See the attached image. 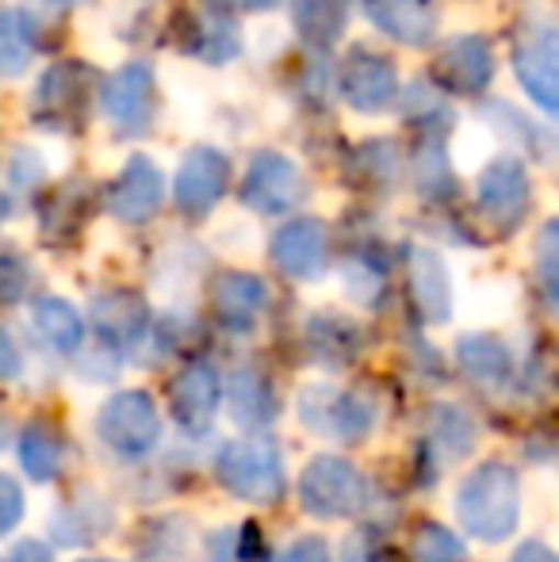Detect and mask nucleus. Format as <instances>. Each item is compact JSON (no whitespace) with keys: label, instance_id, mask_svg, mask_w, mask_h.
<instances>
[{"label":"nucleus","instance_id":"nucleus-7","mask_svg":"<svg viewBox=\"0 0 559 562\" xmlns=\"http://www.w3.org/2000/svg\"><path fill=\"white\" fill-rule=\"evenodd\" d=\"M299 422L326 440H360L372 429L376 409L365 394L318 383L299 394Z\"/></svg>","mask_w":559,"mask_h":562},{"label":"nucleus","instance_id":"nucleus-13","mask_svg":"<svg viewBox=\"0 0 559 562\" xmlns=\"http://www.w3.org/2000/svg\"><path fill=\"white\" fill-rule=\"evenodd\" d=\"M219 398H223V379H219L215 363L208 360H192L169 386L172 417L180 429L195 432V437L211 429L219 414Z\"/></svg>","mask_w":559,"mask_h":562},{"label":"nucleus","instance_id":"nucleus-14","mask_svg":"<svg viewBox=\"0 0 559 562\" xmlns=\"http://www.w3.org/2000/svg\"><path fill=\"white\" fill-rule=\"evenodd\" d=\"M272 260L291 280H318L329 265V229L318 218H291L272 237Z\"/></svg>","mask_w":559,"mask_h":562},{"label":"nucleus","instance_id":"nucleus-39","mask_svg":"<svg viewBox=\"0 0 559 562\" xmlns=\"http://www.w3.org/2000/svg\"><path fill=\"white\" fill-rule=\"evenodd\" d=\"M4 562H54V555H51V548H46L43 540H20L4 555Z\"/></svg>","mask_w":559,"mask_h":562},{"label":"nucleus","instance_id":"nucleus-38","mask_svg":"<svg viewBox=\"0 0 559 562\" xmlns=\"http://www.w3.org/2000/svg\"><path fill=\"white\" fill-rule=\"evenodd\" d=\"M0 494H4V513H0V532H12L20 525V513H23V494L15 486V479H0Z\"/></svg>","mask_w":559,"mask_h":562},{"label":"nucleus","instance_id":"nucleus-3","mask_svg":"<svg viewBox=\"0 0 559 562\" xmlns=\"http://www.w3.org/2000/svg\"><path fill=\"white\" fill-rule=\"evenodd\" d=\"M215 479L249 505H272L283 497V463L272 445H226L215 459Z\"/></svg>","mask_w":559,"mask_h":562},{"label":"nucleus","instance_id":"nucleus-40","mask_svg":"<svg viewBox=\"0 0 559 562\" xmlns=\"http://www.w3.org/2000/svg\"><path fill=\"white\" fill-rule=\"evenodd\" d=\"M510 562H559V555L552 548H545V543L529 540V543H522V548H517V555Z\"/></svg>","mask_w":559,"mask_h":562},{"label":"nucleus","instance_id":"nucleus-22","mask_svg":"<svg viewBox=\"0 0 559 562\" xmlns=\"http://www.w3.org/2000/svg\"><path fill=\"white\" fill-rule=\"evenodd\" d=\"M411 291L422 318L440 326L452 314V283H448L445 260L433 249H411Z\"/></svg>","mask_w":559,"mask_h":562},{"label":"nucleus","instance_id":"nucleus-35","mask_svg":"<svg viewBox=\"0 0 559 562\" xmlns=\"http://www.w3.org/2000/svg\"><path fill=\"white\" fill-rule=\"evenodd\" d=\"M272 562H334V559H329V548L322 536H303L291 548H283Z\"/></svg>","mask_w":559,"mask_h":562},{"label":"nucleus","instance_id":"nucleus-5","mask_svg":"<svg viewBox=\"0 0 559 562\" xmlns=\"http://www.w3.org/2000/svg\"><path fill=\"white\" fill-rule=\"evenodd\" d=\"M514 74L533 104L559 115V23L529 20L517 31Z\"/></svg>","mask_w":559,"mask_h":562},{"label":"nucleus","instance_id":"nucleus-11","mask_svg":"<svg viewBox=\"0 0 559 562\" xmlns=\"http://www.w3.org/2000/svg\"><path fill=\"white\" fill-rule=\"evenodd\" d=\"M303 172L295 169V161L283 154H272V149H265V154H257L249 161L246 180L238 188L242 203L249 211H257V215H283V211H291L303 200Z\"/></svg>","mask_w":559,"mask_h":562},{"label":"nucleus","instance_id":"nucleus-42","mask_svg":"<svg viewBox=\"0 0 559 562\" xmlns=\"http://www.w3.org/2000/svg\"><path fill=\"white\" fill-rule=\"evenodd\" d=\"M226 4L246 8V12H269V8H277L280 0H226Z\"/></svg>","mask_w":559,"mask_h":562},{"label":"nucleus","instance_id":"nucleus-20","mask_svg":"<svg viewBox=\"0 0 559 562\" xmlns=\"http://www.w3.org/2000/svg\"><path fill=\"white\" fill-rule=\"evenodd\" d=\"M238 27L223 8H195L185 12V35H180V50L195 54V58L223 66L238 54Z\"/></svg>","mask_w":559,"mask_h":562},{"label":"nucleus","instance_id":"nucleus-33","mask_svg":"<svg viewBox=\"0 0 559 562\" xmlns=\"http://www.w3.org/2000/svg\"><path fill=\"white\" fill-rule=\"evenodd\" d=\"M46 177L43 161H38L35 149H15L12 161H8V192H23V188H35Z\"/></svg>","mask_w":559,"mask_h":562},{"label":"nucleus","instance_id":"nucleus-36","mask_svg":"<svg viewBox=\"0 0 559 562\" xmlns=\"http://www.w3.org/2000/svg\"><path fill=\"white\" fill-rule=\"evenodd\" d=\"M0 276H4V303H20L31 272L23 268V260L15 257V252H4V260H0Z\"/></svg>","mask_w":559,"mask_h":562},{"label":"nucleus","instance_id":"nucleus-24","mask_svg":"<svg viewBox=\"0 0 559 562\" xmlns=\"http://www.w3.org/2000/svg\"><path fill=\"white\" fill-rule=\"evenodd\" d=\"M291 20L306 46H334L349 23V0H295Z\"/></svg>","mask_w":559,"mask_h":562},{"label":"nucleus","instance_id":"nucleus-1","mask_svg":"<svg viewBox=\"0 0 559 562\" xmlns=\"http://www.w3.org/2000/svg\"><path fill=\"white\" fill-rule=\"evenodd\" d=\"M517 509H522V490H517V471L510 463H483L456 490V517L471 540H510L517 528Z\"/></svg>","mask_w":559,"mask_h":562},{"label":"nucleus","instance_id":"nucleus-34","mask_svg":"<svg viewBox=\"0 0 559 562\" xmlns=\"http://www.w3.org/2000/svg\"><path fill=\"white\" fill-rule=\"evenodd\" d=\"M342 562H391V551L376 532H357L345 540Z\"/></svg>","mask_w":559,"mask_h":562},{"label":"nucleus","instance_id":"nucleus-15","mask_svg":"<svg viewBox=\"0 0 559 562\" xmlns=\"http://www.w3.org/2000/svg\"><path fill=\"white\" fill-rule=\"evenodd\" d=\"M165 200V177L149 157H131L123 165V172L108 188V211H112L120 223H149L157 215Z\"/></svg>","mask_w":559,"mask_h":562},{"label":"nucleus","instance_id":"nucleus-23","mask_svg":"<svg viewBox=\"0 0 559 562\" xmlns=\"http://www.w3.org/2000/svg\"><path fill=\"white\" fill-rule=\"evenodd\" d=\"M231 414L246 429H269L277 417V391L257 368H238L231 375Z\"/></svg>","mask_w":559,"mask_h":562},{"label":"nucleus","instance_id":"nucleus-32","mask_svg":"<svg viewBox=\"0 0 559 562\" xmlns=\"http://www.w3.org/2000/svg\"><path fill=\"white\" fill-rule=\"evenodd\" d=\"M414 562H463V543L440 525H425L414 540Z\"/></svg>","mask_w":559,"mask_h":562},{"label":"nucleus","instance_id":"nucleus-43","mask_svg":"<svg viewBox=\"0 0 559 562\" xmlns=\"http://www.w3.org/2000/svg\"><path fill=\"white\" fill-rule=\"evenodd\" d=\"M54 4H66V0H54Z\"/></svg>","mask_w":559,"mask_h":562},{"label":"nucleus","instance_id":"nucleus-28","mask_svg":"<svg viewBox=\"0 0 559 562\" xmlns=\"http://www.w3.org/2000/svg\"><path fill=\"white\" fill-rule=\"evenodd\" d=\"M429 448H437L448 459L468 456L476 448V422L460 406L440 402V406L429 409Z\"/></svg>","mask_w":559,"mask_h":562},{"label":"nucleus","instance_id":"nucleus-2","mask_svg":"<svg viewBox=\"0 0 559 562\" xmlns=\"http://www.w3.org/2000/svg\"><path fill=\"white\" fill-rule=\"evenodd\" d=\"M299 502L322 520L353 517L368 505V479L342 456H314L299 479Z\"/></svg>","mask_w":559,"mask_h":562},{"label":"nucleus","instance_id":"nucleus-41","mask_svg":"<svg viewBox=\"0 0 559 562\" xmlns=\"http://www.w3.org/2000/svg\"><path fill=\"white\" fill-rule=\"evenodd\" d=\"M15 368H20V356H15V340H12V334H4V375L12 379Z\"/></svg>","mask_w":559,"mask_h":562},{"label":"nucleus","instance_id":"nucleus-9","mask_svg":"<svg viewBox=\"0 0 559 562\" xmlns=\"http://www.w3.org/2000/svg\"><path fill=\"white\" fill-rule=\"evenodd\" d=\"M337 92L353 112L380 115L395 104L399 97V74L391 58L368 50V46H353L345 54L342 69H337Z\"/></svg>","mask_w":559,"mask_h":562},{"label":"nucleus","instance_id":"nucleus-26","mask_svg":"<svg viewBox=\"0 0 559 562\" xmlns=\"http://www.w3.org/2000/svg\"><path fill=\"white\" fill-rule=\"evenodd\" d=\"M31 318H35V329L51 348H58V352H77L81 348L85 322L66 299H38L31 306Z\"/></svg>","mask_w":559,"mask_h":562},{"label":"nucleus","instance_id":"nucleus-10","mask_svg":"<svg viewBox=\"0 0 559 562\" xmlns=\"http://www.w3.org/2000/svg\"><path fill=\"white\" fill-rule=\"evenodd\" d=\"M231 188V157L215 146H195L177 169L172 200L185 218H208Z\"/></svg>","mask_w":559,"mask_h":562},{"label":"nucleus","instance_id":"nucleus-37","mask_svg":"<svg viewBox=\"0 0 559 562\" xmlns=\"http://www.w3.org/2000/svg\"><path fill=\"white\" fill-rule=\"evenodd\" d=\"M529 456L533 459H545V463H559V422L556 425H540L529 440Z\"/></svg>","mask_w":559,"mask_h":562},{"label":"nucleus","instance_id":"nucleus-12","mask_svg":"<svg viewBox=\"0 0 559 562\" xmlns=\"http://www.w3.org/2000/svg\"><path fill=\"white\" fill-rule=\"evenodd\" d=\"M529 172L517 157H494L483 172H479L476 200L479 211L491 218V226H499L502 234L514 229L529 211Z\"/></svg>","mask_w":559,"mask_h":562},{"label":"nucleus","instance_id":"nucleus-21","mask_svg":"<svg viewBox=\"0 0 559 562\" xmlns=\"http://www.w3.org/2000/svg\"><path fill=\"white\" fill-rule=\"evenodd\" d=\"M303 340L311 360L326 363V368H345L365 348V334L357 329V322L342 318V314H314V318H306Z\"/></svg>","mask_w":559,"mask_h":562},{"label":"nucleus","instance_id":"nucleus-4","mask_svg":"<svg viewBox=\"0 0 559 562\" xmlns=\"http://www.w3.org/2000/svg\"><path fill=\"white\" fill-rule=\"evenodd\" d=\"M97 432L120 459H142L161 440V417L146 391H120L100 406Z\"/></svg>","mask_w":559,"mask_h":562},{"label":"nucleus","instance_id":"nucleus-29","mask_svg":"<svg viewBox=\"0 0 559 562\" xmlns=\"http://www.w3.org/2000/svg\"><path fill=\"white\" fill-rule=\"evenodd\" d=\"M31 54H35V20L8 8L0 20V66H4V74L20 77L31 66Z\"/></svg>","mask_w":559,"mask_h":562},{"label":"nucleus","instance_id":"nucleus-25","mask_svg":"<svg viewBox=\"0 0 559 562\" xmlns=\"http://www.w3.org/2000/svg\"><path fill=\"white\" fill-rule=\"evenodd\" d=\"M456 360H460L463 375L476 379L479 386H502L510 379V352L494 337H483V334L460 337Z\"/></svg>","mask_w":559,"mask_h":562},{"label":"nucleus","instance_id":"nucleus-19","mask_svg":"<svg viewBox=\"0 0 559 562\" xmlns=\"http://www.w3.org/2000/svg\"><path fill=\"white\" fill-rule=\"evenodd\" d=\"M92 329L112 348H135L149 334V306L135 291H104L92 299Z\"/></svg>","mask_w":559,"mask_h":562},{"label":"nucleus","instance_id":"nucleus-17","mask_svg":"<svg viewBox=\"0 0 559 562\" xmlns=\"http://www.w3.org/2000/svg\"><path fill=\"white\" fill-rule=\"evenodd\" d=\"M269 303V288L249 272H223L211 288V311L215 322L231 334H249Z\"/></svg>","mask_w":559,"mask_h":562},{"label":"nucleus","instance_id":"nucleus-18","mask_svg":"<svg viewBox=\"0 0 559 562\" xmlns=\"http://www.w3.org/2000/svg\"><path fill=\"white\" fill-rule=\"evenodd\" d=\"M365 15L376 31L403 46H429L437 38L433 0H365Z\"/></svg>","mask_w":559,"mask_h":562},{"label":"nucleus","instance_id":"nucleus-30","mask_svg":"<svg viewBox=\"0 0 559 562\" xmlns=\"http://www.w3.org/2000/svg\"><path fill=\"white\" fill-rule=\"evenodd\" d=\"M112 525V513L104 509L100 502H89V505H69L54 517V532H58L62 543H85L92 536H100L104 528Z\"/></svg>","mask_w":559,"mask_h":562},{"label":"nucleus","instance_id":"nucleus-27","mask_svg":"<svg viewBox=\"0 0 559 562\" xmlns=\"http://www.w3.org/2000/svg\"><path fill=\"white\" fill-rule=\"evenodd\" d=\"M20 463L35 482H51L62 467V437L46 422H31L20 432Z\"/></svg>","mask_w":559,"mask_h":562},{"label":"nucleus","instance_id":"nucleus-31","mask_svg":"<svg viewBox=\"0 0 559 562\" xmlns=\"http://www.w3.org/2000/svg\"><path fill=\"white\" fill-rule=\"evenodd\" d=\"M537 276L548 303L559 306V218H552L537 237Z\"/></svg>","mask_w":559,"mask_h":562},{"label":"nucleus","instance_id":"nucleus-6","mask_svg":"<svg viewBox=\"0 0 559 562\" xmlns=\"http://www.w3.org/2000/svg\"><path fill=\"white\" fill-rule=\"evenodd\" d=\"M92 92V74L85 69V61H58L51 66L35 85L31 97V119L43 131H77L89 108Z\"/></svg>","mask_w":559,"mask_h":562},{"label":"nucleus","instance_id":"nucleus-16","mask_svg":"<svg viewBox=\"0 0 559 562\" xmlns=\"http://www.w3.org/2000/svg\"><path fill=\"white\" fill-rule=\"evenodd\" d=\"M437 81L456 97H479L494 81L491 43L479 35H456L437 54Z\"/></svg>","mask_w":559,"mask_h":562},{"label":"nucleus","instance_id":"nucleus-8","mask_svg":"<svg viewBox=\"0 0 559 562\" xmlns=\"http://www.w3.org/2000/svg\"><path fill=\"white\" fill-rule=\"evenodd\" d=\"M154 97H157V77L146 61H127L120 66L100 89V108H104L108 123L123 138H138L154 123Z\"/></svg>","mask_w":559,"mask_h":562},{"label":"nucleus","instance_id":"nucleus-44","mask_svg":"<svg viewBox=\"0 0 559 562\" xmlns=\"http://www.w3.org/2000/svg\"><path fill=\"white\" fill-rule=\"evenodd\" d=\"M92 562H108V559H92Z\"/></svg>","mask_w":559,"mask_h":562}]
</instances>
